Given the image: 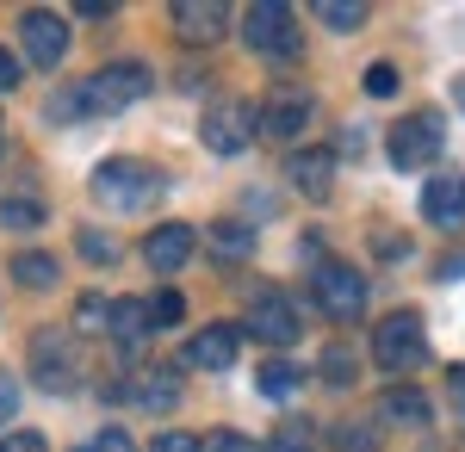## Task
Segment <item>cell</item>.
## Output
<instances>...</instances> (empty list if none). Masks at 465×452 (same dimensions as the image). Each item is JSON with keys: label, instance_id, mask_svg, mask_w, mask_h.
Segmentation results:
<instances>
[{"label": "cell", "instance_id": "obj_1", "mask_svg": "<svg viewBox=\"0 0 465 452\" xmlns=\"http://www.w3.org/2000/svg\"><path fill=\"white\" fill-rule=\"evenodd\" d=\"M143 93H149L143 63H112V69L74 81L69 93H56L50 118H112V112H124V105H137Z\"/></svg>", "mask_w": 465, "mask_h": 452}, {"label": "cell", "instance_id": "obj_2", "mask_svg": "<svg viewBox=\"0 0 465 452\" xmlns=\"http://www.w3.org/2000/svg\"><path fill=\"white\" fill-rule=\"evenodd\" d=\"M94 199L106 211H149L162 199V174L143 162H100L94 168Z\"/></svg>", "mask_w": 465, "mask_h": 452}, {"label": "cell", "instance_id": "obj_3", "mask_svg": "<svg viewBox=\"0 0 465 452\" xmlns=\"http://www.w3.org/2000/svg\"><path fill=\"white\" fill-rule=\"evenodd\" d=\"M422 353H429V341H422V316L416 310H391L379 329H372V359H379L385 372L422 366Z\"/></svg>", "mask_w": 465, "mask_h": 452}, {"label": "cell", "instance_id": "obj_4", "mask_svg": "<svg viewBox=\"0 0 465 452\" xmlns=\"http://www.w3.org/2000/svg\"><path fill=\"white\" fill-rule=\"evenodd\" d=\"M242 37H249V50L261 56H298V19H292L286 0H254L249 13H242Z\"/></svg>", "mask_w": 465, "mask_h": 452}, {"label": "cell", "instance_id": "obj_5", "mask_svg": "<svg viewBox=\"0 0 465 452\" xmlns=\"http://www.w3.org/2000/svg\"><path fill=\"white\" fill-rule=\"evenodd\" d=\"M249 335L267 341V348H292L304 329H298V304H292L280 285H254L249 298Z\"/></svg>", "mask_w": 465, "mask_h": 452}, {"label": "cell", "instance_id": "obj_6", "mask_svg": "<svg viewBox=\"0 0 465 452\" xmlns=\"http://www.w3.org/2000/svg\"><path fill=\"white\" fill-rule=\"evenodd\" d=\"M254 131H261V112H254L249 100H217L212 112H205V149L212 155H242L254 142Z\"/></svg>", "mask_w": 465, "mask_h": 452}, {"label": "cell", "instance_id": "obj_7", "mask_svg": "<svg viewBox=\"0 0 465 452\" xmlns=\"http://www.w3.org/2000/svg\"><path fill=\"white\" fill-rule=\"evenodd\" d=\"M317 304L329 322H354L366 310V279L348 267V260H322L317 267Z\"/></svg>", "mask_w": 465, "mask_h": 452}, {"label": "cell", "instance_id": "obj_8", "mask_svg": "<svg viewBox=\"0 0 465 452\" xmlns=\"http://www.w3.org/2000/svg\"><path fill=\"white\" fill-rule=\"evenodd\" d=\"M385 155H391V168H429L434 155H440V118L434 112L397 118V131L385 137Z\"/></svg>", "mask_w": 465, "mask_h": 452}, {"label": "cell", "instance_id": "obj_9", "mask_svg": "<svg viewBox=\"0 0 465 452\" xmlns=\"http://www.w3.org/2000/svg\"><path fill=\"white\" fill-rule=\"evenodd\" d=\"M19 37H25V56H32L37 69H56V63L69 56V19L50 13V6H32V13L19 19Z\"/></svg>", "mask_w": 465, "mask_h": 452}, {"label": "cell", "instance_id": "obj_10", "mask_svg": "<svg viewBox=\"0 0 465 452\" xmlns=\"http://www.w3.org/2000/svg\"><path fill=\"white\" fill-rule=\"evenodd\" d=\"M236 353H242V329H236V322H212V329H199V335L186 341V366L223 372V366H236Z\"/></svg>", "mask_w": 465, "mask_h": 452}, {"label": "cell", "instance_id": "obj_11", "mask_svg": "<svg viewBox=\"0 0 465 452\" xmlns=\"http://www.w3.org/2000/svg\"><path fill=\"white\" fill-rule=\"evenodd\" d=\"M193 248H199V230H186V223H155L143 236V260L155 273H180V267L193 260Z\"/></svg>", "mask_w": 465, "mask_h": 452}, {"label": "cell", "instance_id": "obj_12", "mask_svg": "<svg viewBox=\"0 0 465 452\" xmlns=\"http://www.w3.org/2000/svg\"><path fill=\"white\" fill-rule=\"evenodd\" d=\"M230 25V6L223 0H174V32L186 44H217Z\"/></svg>", "mask_w": 465, "mask_h": 452}, {"label": "cell", "instance_id": "obj_13", "mask_svg": "<svg viewBox=\"0 0 465 452\" xmlns=\"http://www.w3.org/2000/svg\"><path fill=\"white\" fill-rule=\"evenodd\" d=\"M422 217H429L434 230H460L465 223V180L460 174H434L422 186Z\"/></svg>", "mask_w": 465, "mask_h": 452}, {"label": "cell", "instance_id": "obj_14", "mask_svg": "<svg viewBox=\"0 0 465 452\" xmlns=\"http://www.w3.org/2000/svg\"><path fill=\"white\" fill-rule=\"evenodd\" d=\"M32 366H37V378H44V390H74V378H81L74 348L63 341V335H44V341L32 348Z\"/></svg>", "mask_w": 465, "mask_h": 452}, {"label": "cell", "instance_id": "obj_15", "mask_svg": "<svg viewBox=\"0 0 465 452\" xmlns=\"http://www.w3.org/2000/svg\"><path fill=\"white\" fill-rule=\"evenodd\" d=\"M286 180L304 199H329V186H335V155H329V149H298L286 162Z\"/></svg>", "mask_w": 465, "mask_h": 452}, {"label": "cell", "instance_id": "obj_16", "mask_svg": "<svg viewBox=\"0 0 465 452\" xmlns=\"http://www.w3.org/2000/svg\"><path fill=\"white\" fill-rule=\"evenodd\" d=\"M304 124H311V100H304V93H280V100L261 112V137L286 142V137H298Z\"/></svg>", "mask_w": 465, "mask_h": 452}, {"label": "cell", "instance_id": "obj_17", "mask_svg": "<svg viewBox=\"0 0 465 452\" xmlns=\"http://www.w3.org/2000/svg\"><path fill=\"white\" fill-rule=\"evenodd\" d=\"M106 335L118 341V348H137L149 335V304H137V298H124V304H112V322H106Z\"/></svg>", "mask_w": 465, "mask_h": 452}, {"label": "cell", "instance_id": "obj_18", "mask_svg": "<svg viewBox=\"0 0 465 452\" xmlns=\"http://www.w3.org/2000/svg\"><path fill=\"white\" fill-rule=\"evenodd\" d=\"M137 403H143V409H174L180 403L174 372H143V378H137Z\"/></svg>", "mask_w": 465, "mask_h": 452}, {"label": "cell", "instance_id": "obj_19", "mask_svg": "<svg viewBox=\"0 0 465 452\" xmlns=\"http://www.w3.org/2000/svg\"><path fill=\"white\" fill-rule=\"evenodd\" d=\"M304 384V366H292V359H267L261 366V397H292Z\"/></svg>", "mask_w": 465, "mask_h": 452}, {"label": "cell", "instance_id": "obj_20", "mask_svg": "<svg viewBox=\"0 0 465 452\" xmlns=\"http://www.w3.org/2000/svg\"><path fill=\"white\" fill-rule=\"evenodd\" d=\"M385 421H403V427H429V403L416 390H391L385 397Z\"/></svg>", "mask_w": 465, "mask_h": 452}, {"label": "cell", "instance_id": "obj_21", "mask_svg": "<svg viewBox=\"0 0 465 452\" xmlns=\"http://www.w3.org/2000/svg\"><path fill=\"white\" fill-rule=\"evenodd\" d=\"M273 452H317V427L298 416V421H280L273 427Z\"/></svg>", "mask_w": 465, "mask_h": 452}, {"label": "cell", "instance_id": "obj_22", "mask_svg": "<svg viewBox=\"0 0 465 452\" xmlns=\"http://www.w3.org/2000/svg\"><path fill=\"white\" fill-rule=\"evenodd\" d=\"M249 248H254V230H242V223H212V254L236 260V254H249Z\"/></svg>", "mask_w": 465, "mask_h": 452}, {"label": "cell", "instance_id": "obj_23", "mask_svg": "<svg viewBox=\"0 0 465 452\" xmlns=\"http://www.w3.org/2000/svg\"><path fill=\"white\" fill-rule=\"evenodd\" d=\"M13 279L19 285H56V260L50 254H13Z\"/></svg>", "mask_w": 465, "mask_h": 452}, {"label": "cell", "instance_id": "obj_24", "mask_svg": "<svg viewBox=\"0 0 465 452\" xmlns=\"http://www.w3.org/2000/svg\"><path fill=\"white\" fill-rule=\"evenodd\" d=\"M317 13H322V25H335V32H354L360 19H366V6H360V0H322Z\"/></svg>", "mask_w": 465, "mask_h": 452}, {"label": "cell", "instance_id": "obj_25", "mask_svg": "<svg viewBox=\"0 0 465 452\" xmlns=\"http://www.w3.org/2000/svg\"><path fill=\"white\" fill-rule=\"evenodd\" d=\"M322 378H329V384H354V353L329 348V353H322Z\"/></svg>", "mask_w": 465, "mask_h": 452}, {"label": "cell", "instance_id": "obj_26", "mask_svg": "<svg viewBox=\"0 0 465 452\" xmlns=\"http://www.w3.org/2000/svg\"><path fill=\"white\" fill-rule=\"evenodd\" d=\"M180 291H155V304H149V329H168V322H180Z\"/></svg>", "mask_w": 465, "mask_h": 452}, {"label": "cell", "instance_id": "obj_27", "mask_svg": "<svg viewBox=\"0 0 465 452\" xmlns=\"http://www.w3.org/2000/svg\"><path fill=\"white\" fill-rule=\"evenodd\" d=\"M366 93H372V100H391L397 93V69L391 63H372V69H366Z\"/></svg>", "mask_w": 465, "mask_h": 452}, {"label": "cell", "instance_id": "obj_28", "mask_svg": "<svg viewBox=\"0 0 465 452\" xmlns=\"http://www.w3.org/2000/svg\"><path fill=\"white\" fill-rule=\"evenodd\" d=\"M81 452H137V447H131V434H118V427H100V434H94V440H87Z\"/></svg>", "mask_w": 465, "mask_h": 452}, {"label": "cell", "instance_id": "obj_29", "mask_svg": "<svg viewBox=\"0 0 465 452\" xmlns=\"http://www.w3.org/2000/svg\"><path fill=\"white\" fill-rule=\"evenodd\" d=\"M205 452H261V447H254L249 434H236V427H217V434H212V447H205Z\"/></svg>", "mask_w": 465, "mask_h": 452}, {"label": "cell", "instance_id": "obj_30", "mask_svg": "<svg viewBox=\"0 0 465 452\" xmlns=\"http://www.w3.org/2000/svg\"><path fill=\"white\" fill-rule=\"evenodd\" d=\"M149 452H205V447H199V434H155Z\"/></svg>", "mask_w": 465, "mask_h": 452}, {"label": "cell", "instance_id": "obj_31", "mask_svg": "<svg viewBox=\"0 0 465 452\" xmlns=\"http://www.w3.org/2000/svg\"><path fill=\"white\" fill-rule=\"evenodd\" d=\"M0 223H13V230H32V223H37V205L13 199V205H0Z\"/></svg>", "mask_w": 465, "mask_h": 452}, {"label": "cell", "instance_id": "obj_32", "mask_svg": "<svg viewBox=\"0 0 465 452\" xmlns=\"http://www.w3.org/2000/svg\"><path fill=\"white\" fill-rule=\"evenodd\" d=\"M74 322H81V329H106V322H112V304H100V298H87Z\"/></svg>", "mask_w": 465, "mask_h": 452}, {"label": "cell", "instance_id": "obj_33", "mask_svg": "<svg viewBox=\"0 0 465 452\" xmlns=\"http://www.w3.org/2000/svg\"><path fill=\"white\" fill-rule=\"evenodd\" d=\"M81 254H87V260H118V248H112L106 236H94V230L81 236Z\"/></svg>", "mask_w": 465, "mask_h": 452}, {"label": "cell", "instance_id": "obj_34", "mask_svg": "<svg viewBox=\"0 0 465 452\" xmlns=\"http://www.w3.org/2000/svg\"><path fill=\"white\" fill-rule=\"evenodd\" d=\"M0 452H50L37 434H0Z\"/></svg>", "mask_w": 465, "mask_h": 452}, {"label": "cell", "instance_id": "obj_35", "mask_svg": "<svg viewBox=\"0 0 465 452\" xmlns=\"http://www.w3.org/2000/svg\"><path fill=\"white\" fill-rule=\"evenodd\" d=\"M13 416H19V384L0 372V421H13Z\"/></svg>", "mask_w": 465, "mask_h": 452}, {"label": "cell", "instance_id": "obj_36", "mask_svg": "<svg viewBox=\"0 0 465 452\" xmlns=\"http://www.w3.org/2000/svg\"><path fill=\"white\" fill-rule=\"evenodd\" d=\"M6 87H19V56H13V50H0V93H6Z\"/></svg>", "mask_w": 465, "mask_h": 452}, {"label": "cell", "instance_id": "obj_37", "mask_svg": "<svg viewBox=\"0 0 465 452\" xmlns=\"http://www.w3.org/2000/svg\"><path fill=\"white\" fill-rule=\"evenodd\" d=\"M447 384H453V403L465 409V366H447Z\"/></svg>", "mask_w": 465, "mask_h": 452}, {"label": "cell", "instance_id": "obj_38", "mask_svg": "<svg viewBox=\"0 0 465 452\" xmlns=\"http://www.w3.org/2000/svg\"><path fill=\"white\" fill-rule=\"evenodd\" d=\"M0 149H6V124H0Z\"/></svg>", "mask_w": 465, "mask_h": 452}, {"label": "cell", "instance_id": "obj_39", "mask_svg": "<svg viewBox=\"0 0 465 452\" xmlns=\"http://www.w3.org/2000/svg\"><path fill=\"white\" fill-rule=\"evenodd\" d=\"M460 105H465V81H460Z\"/></svg>", "mask_w": 465, "mask_h": 452}]
</instances>
